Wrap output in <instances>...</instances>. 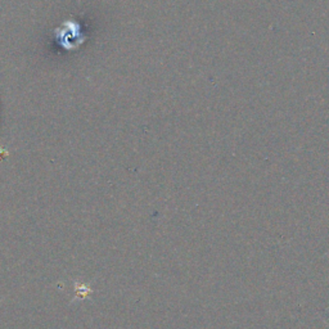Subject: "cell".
Returning <instances> with one entry per match:
<instances>
[{
	"mask_svg": "<svg viewBox=\"0 0 329 329\" xmlns=\"http://www.w3.org/2000/svg\"><path fill=\"white\" fill-rule=\"evenodd\" d=\"M90 293H92L90 288H87L84 284H76V296H78L80 299H85Z\"/></svg>",
	"mask_w": 329,
	"mask_h": 329,
	"instance_id": "1",
	"label": "cell"
}]
</instances>
